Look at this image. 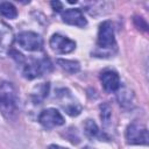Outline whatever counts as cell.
Masks as SVG:
<instances>
[{"instance_id":"1","label":"cell","mask_w":149,"mask_h":149,"mask_svg":"<svg viewBox=\"0 0 149 149\" xmlns=\"http://www.w3.org/2000/svg\"><path fill=\"white\" fill-rule=\"evenodd\" d=\"M9 55L17 64L22 76L27 79H35L40 76L49 73L52 70V64L48 57H26L16 50H10Z\"/></svg>"},{"instance_id":"2","label":"cell","mask_w":149,"mask_h":149,"mask_svg":"<svg viewBox=\"0 0 149 149\" xmlns=\"http://www.w3.org/2000/svg\"><path fill=\"white\" fill-rule=\"evenodd\" d=\"M19 111V95L15 86L7 80H0V113L7 120H14Z\"/></svg>"},{"instance_id":"3","label":"cell","mask_w":149,"mask_h":149,"mask_svg":"<svg viewBox=\"0 0 149 149\" xmlns=\"http://www.w3.org/2000/svg\"><path fill=\"white\" fill-rule=\"evenodd\" d=\"M56 99L61 107L65 111V113L70 116H77L81 113V105L79 101L72 95L69 88H58L56 91Z\"/></svg>"},{"instance_id":"4","label":"cell","mask_w":149,"mask_h":149,"mask_svg":"<svg viewBox=\"0 0 149 149\" xmlns=\"http://www.w3.org/2000/svg\"><path fill=\"white\" fill-rule=\"evenodd\" d=\"M149 141L148 129L140 122H132L126 129V142L132 146H147Z\"/></svg>"},{"instance_id":"5","label":"cell","mask_w":149,"mask_h":149,"mask_svg":"<svg viewBox=\"0 0 149 149\" xmlns=\"http://www.w3.org/2000/svg\"><path fill=\"white\" fill-rule=\"evenodd\" d=\"M97 45L99 49L104 50H111L112 48H115V35H114V28L111 21H104L100 23L98 29V38H97Z\"/></svg>"},{"instance_id":"6","label":"cell","mask_w":149,"mask_h":149,"mask_svg":"<svg viewBox=\"0 0 149 149\" xmlns=\"http://www.w3.org/2000/svg\"><path fill=\"white\" fill-rule=\"evenodd\" d=\"M16 42L20 48L26 51H40L43 47V38L35 31H21L16 36Z\"/></svg>"},{"instance_id":"7","label":"cell","mask_w":149,"mask_h":149,"mask_svg":"<svg viewBox=\"0 0 149 149\" xmlns=\"http://www.w3.org/2000/svg\"><path fill=\"white\" fill-rule=\"evenodd\" d=\"M49 45L52 51L61 55L72 52L76 49V42L61 34H54L49 41Z\"/></svg>"},{"instance_id":"8","label":"cell","mask_w":149,"mask_h":149,"mask_svg":"<svg viewBox=\"0 0 149 149\" xmlns=\"http://www.w3.org/2000/svg\"><path fill=\"white\" fill-rule=\"evenodd\" d=\"M64 116L56 108L43 109L38 115V122L47 129L64 125Z\"/></svg>"},{"instance_id":"9","label":"cell","mask_w":149,"mask_h":149,"mask_svg":"<svg viewBox=\"0 0 149 149\" xmlns=\"http://www.w3.org/2000/svg\"><path fill=\"white\" fill-rule=\"evenodd\" d=\"M100 81L106 92H115L121 87L120 77L113 70H105L100 74Z\"/></svg>"},{"instance_id":"10","label":"cell","mask_w":149,"mask_h":149,"mask_svg":"<svg viewBox=\"0 0 149 149\" xmlns=\"http://www.w3.org/2000/svg\"><path fill=\"white\" fill-rule=\"evenodd\" d=\"M62 20L66 24L76 26L79 28H84L87 24V21L85 19L84 14L78 8H70V9L64 10L62 13Z\"/></svg>"},{"instance_id":"11","label":"cell","mask_w":149,"mask_h":149,"mask_svg":"<svg viewBox=\"0 0 149 149\" xmlns=\"http://www.w3.org/2000/svg\"><path fill=\"white\" fill-rule=\"evenodd\" d=\"M49 88H50L49 83H40V84L35 85L34 88L31 90V93H30V98H31L34 104H41L48 97Z\"/></svg>"},{"instance_id":"12","label":"cell","mask_w":149,"mask_h":149,"mask_svg":"<svg viewBox=\"0 0 149 149\" xmlns=\"http://www.w3.org/2000/svg\"><path fill=\"white\" fill-rule=\"evenodd\" d=\"M13 41V33L10 27L5 23H0V52L5 51Z\"/></svg>"},{"instance_id":"13","label":"cell","mask_w":149,"mask_h":149,"mask_svg":"<svg viewBox=\"0 0 149 149\" xmlns=\"http://www.w3.org/2000/svg\"><path fill=\"white\" fill-rule=\"evenodd\" d=\"M57 64L66 72L69 73H77L79 70H80V64L79 62L77 61H73V59H62V58H58L57 59Z\"/></svg>"},{"instance_id":"14","label":"cell","mask_w":149,"mask_h":149,"mask_svg":"<svg viewBox=\"0 0 149 149\" xmlns=\"http://www.w3.org/2000/svg\"><path fill=\"white\" fill-rule=\"evenodd\" d=\"M0 15L13 20L17 16V9L12 2L2 1V2H0Z\"/></svg>"},{"instance_id":"15","label":"cell","mask_w":149,"mask_h":149,"mask_svg":"<svg viewBox=\"0 0 149 149\" xmlns=\"http://www.w3.org/2000/svg\"><path fill=\"white\" fill-rule=\"evenodd\" d=\"M84 130H85L86 136L90 137V139H95L100 135V130H99L97 123L94 122V120H92V119H87L85 121Z\"/></svg>"},{"instance_id":"16","label":"cell","mask_w":149,"mask_h":149,"mask_svg":"<svg viewBox=\"0 0 149 149\" xmlns=\"http://www.w3.org/2000/svg\"><path fill=\"white\" fill-rule=\"evenodd\" d=\"M133 92L128 88H119L118 90V100L120 102V105L122 106H129L133 101Z\"/></svg>"},{"instance_id":"17","label":"cell","mask_w":149,"mask_h":149,"mask_svg":"<svg viewBox=\"0 0 149 149\" xmlns=\"http://www.w3.org/2000/svg\"><path fill=\"white\" fill-rule=\"evenodd\" d=\"M100 118H101L104 126L107 127L111 122V119H112V108L108 104L100 105Z\"/></svg>"},{"instance_id":"18","label":"cell","mask_w":149,"mask_h":149,"mask_svg":"<svg viewBox=\"0 0 149 149\" xmlns=\"http://www.w3.org/2000/svg\"><path fill=\"white\" fill-rule=\"evenodd\" d=\"M50 5H51V7L55 12H61L63 9V3L59 2V1H51Z\"/></svg>"},{"instance_id":"19","label":"cell","mask_w":149,"mask_h":149,"mask_svg":"<svg viewBox=\"0 0 149 149\" xmlns=\"http://www.w3.org/2000/svg\"><path fill=\"white\" fill-rule=\"evenodd\" d=\"M49 149H69V148H65V147H62L58 144H51V146H49Z\"/></svg>"}]
</instances>
